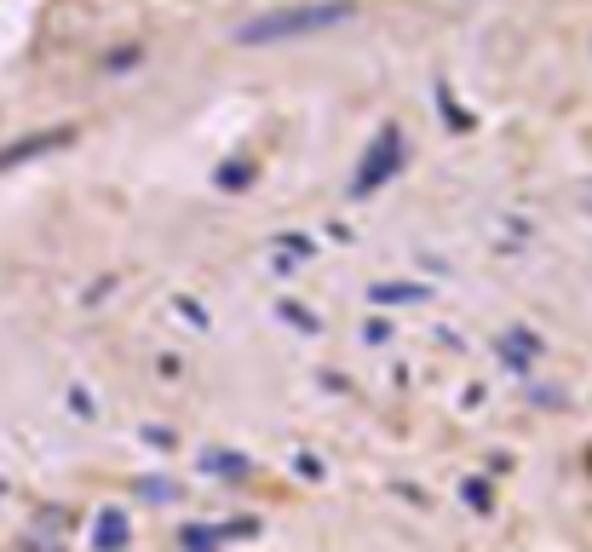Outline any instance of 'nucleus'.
<instances>
[{
  "mask_svg": "<svg viewBox=\"0 0 592 552\" xmlns=\"http://www.w3.org/2000/svg\"><path fill=\"white\" fill-rule=\"evenodd\" d=\"M397 161H403V150H397V133H380V144L368 150V161L357 167V179H351V196H374L380 184L397 173Z\"/></svg>",
  "mask_w": 592,
  "mask_h": 552,
  "instance_id": "obj_1",
  "label": "nucleus"
},
{
  "mask_svg": "<svg viewBox=\"0 0 592 552\" xmlns=\"http://www.w3.org/2000/svg\"><path fill=\"white\" fill-rule=\"evenodd\" d=\"M127 541H133L127 512H121V506H104V512H98V524H92V547H98V552H121Z\"/></svg>",
  "mask_w": 592,
  "mask_h": 552,
  "instance_id": "obj_2",
  "label": "nucleus"
},
{
  "mask_svg": "<svg viewBox=\"0 0 592 552\" xmlns=\"http://www.w3.org/2000/svg\"><path fill=\"white\" fill-rule=\"evenodd\" d=\"M374 299H391V305H414V299H426L420 282H374Z\"/></svg>",
  "mask_w": 592,
  "mask_h": 552,
  "instance_id": "obj_3",
  "label": "nucleus"
},
{
  "mask_svg": "<svg viewBox=\"0 0 592 552\" xmlns=\"http://www.w3.org/2000/svg\"><path fill=\"white\" fill-rule=\"evenodd\" d=\"M207 472H225V478H242L248 466H242V455H219V449H207V460H202Z\"/></svg>",
  "mask_w": 592,
  "mask_h": 552,
  "instance_id": "obj_4",
  "label": "nucleus"
},
{
  "mask_svg": "<svg viewBox=\"0 0 592 552\" xmlns=\"http://www.w3.org/2000/svg\"><path fill=\"white\" fill-rule=\"evenodd\" d=\"M282 317H288V328H299V334H317L322 322H317V311H299V305H276Z\"/></svg>",
  "mask_w": 592,
  "mask_h": 552,
  "instance_id": "obj_5",
  "label": "nucleus"
},
{
  "mask_svg": "<svg viewBox=\"0 0 592 552\" xmlns=\"http://www.w3.org/2000/svg\"><path fill=\"white\" fill-rule=\"evenodd\" d=\"M184 547L190 552H219V535H213V529H184Z\"/></svg>",
  "mask_w": 592,
  "mask_h": 552,
  "instance_id": "obj_6",
  "label": "nucleus"
},
{
  "mask_svg": "<svg viewBox=\"0 0 592 552\" xmlns=\"http://www.w3.org/2000/svg\"><path fill=\"white\" fill-rule=\"evenodd\" d=\"M466 501H472V512H495V495H489V483H466Z\"/></svg>",
  "mask_w": 592,
  "mask_h": 552,
  "instance_id": "obj_7",
  "label": "nucleus"
},
{
  "mask_svg": "<svg viewBox=\"0 0 592 552\" xmlns=\"http://www.w3.org/2000/svg\"><path fill=\"white\" fill-rule=\"evenodd\" d=\"M173 305H179V311H184V317H190V328H207V317H202V305H196V299H173Z\"/></svg>",
  "mask_w": 592,
  "mask_h": 552,
  "instance_id": "obj_8",
  "label": "nucleus"
}]
</instances>
